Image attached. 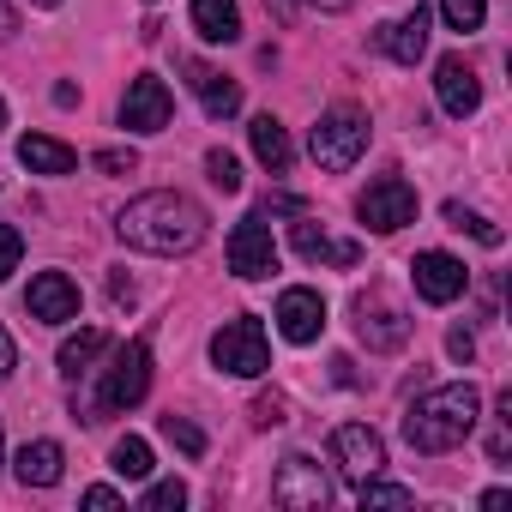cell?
Returning a JSON list of instances; mask_svg holds the SVG:
<instances>
[{
	"instance_id": "29",
	"label": "cell",
	"mask_w": 512,
	"mask_h": 512,
	"mask_svg": "<svg viewBox=\"0 0 512 512\" xmlns=\"http://www.w3.org/2000/svg\"><path fill=\"white\" fill-rule=\"evenodd\" d=\"M163 440H169V446H181L187 458H205V434H199L187 416H163Z\"/></svg>"
},
{
	"instance_id": "30",
	"label": "cell",
	"mask_w": 512,
	"mask_h": 512,
	"mask_svg": "<svg viewBox=\"0 0 512 512\" xmlns=\"http://www.w3.org/2000/svg\"><path fill=\"white\" fill-rule=\"evenodd\" d=\"M181 506H187V488H181L175 476H169V482H151V488H145V512H181Z\"/></svg>"
},
{
	"instance_id": "45",
	"label": "cell",
	"mask_w": 512,
	"mask_h": 512,
	"mask_svg": "<svg viewBox=\"0 0 512 512\" xmlns=\"http://www.w3.org/2000/svg\"><path fill=\"white\" fill-rule=\"evenodd\" d=\"M0 464H7V446H0Z\"/></svg>"
},
{
	"instance_id": "41",
	"label": "cell",
	"mask_w": 512,
	"mask_h": 512,
	"mask_svg": "<svg viewBox=\"0 0 512 512\" xmlns=\"http://www.w3.org/2000/svg\"><path fill=\"white\" fill-rule=\"evenodd\" d=\"M266 7H272V13H278V19H284V25H290V19H296V0H266Z\"/></svg>"
},
{
	"instance_id": "24",
	"label": "cell",
	"mask_w": 512,
	"mask_h": 512,
	"mask_svg": "<svg viewBox=\"0 0 512 512\" xmlns=\"http://www.w3.org/2000/svg\"><path fill=\"white\" fill-rule=\"evenodd\" d=\"M109 470H115L121 482H145V476H151V440L121 434V440H115V452H109Z\"/></svg>"
},
{
	"instance_id": "27",
	"label": "cell",
	"mask_w": 512,
	"mask_h": 512,
	"mask_svg": "<svg viewBox=\"0 0 512 512\" xmlns=\"http://www.w3.org/2000/svg\"><path fill=\"white\" fill-rule=\"evenodd\" d=\"M440 13H446V25L452 31H482V19H488V0H440Z\"/></svg>"
},
{
	"instance_id": "9",
	"label": "cell",
	"mask_w": 512,
	"mask_h": 512,
	"mask_svg": "<svg viewBox=\"0 0 512 512\" xmlns=\"http://www.w3.org/2000/svg\"><path fill=\"white\" fill-rule=\"evenodd\" d=\"M272 500L278 506H296V512H320L332 500V482H326V470L308 452H290L278 464V476H272Z\"/></svg>"
},
{
	"instance_id": "17",
	"label": "cell",
	"mask_w": 512,
	"mask_h": 512,
	"mask_svg": "<svg viewBox=\"0 0 512 512\" xmlns=\"http://www.w3.org/2000/svg\"><path fill=\"white\" fill-rule=\"evenodd\" d=\"M181 73H187V85H193V97H199V109H205L211 121H229V115L241 109V85H235V79H223L217 67H205V61H187Z\"/></svg>"
},
{
	"instance_id": "31",
	"label": "cell",
	"mask_w": 512,
	"mask_h": 512,
	"mask_svg": "<svg viewBox=\"0 0 512 512\" xmlns=\"http://www.w3.org/2000/svg\"><path fill=\"white\" fill-rule=\"evenodd\" d=\"M19 260H25V235H19L13 223H0V284L19 272Z\"/></svg>"
},
{
	"instance_id": "4",
	"label": "cell",
	"mask_w": 512,
	"mask_h": 512,
	"mask_svg": "<svg viewBox=\"0 0 512 512\" xmlns=\"http://www.w3.org/2000/svg\"><path fill=\"white\" fill-rule=\"evenodd\" d=\"M211 362H217V374H235V380H260V374L272 368V344H266V326L253 320V314H235V320H223V326H217V338H211Z\"/></svg>"
},
{
	"instance_id": "43",
	"label": "cell",
	"mask_w": 512,
	"mask_h": 512,
	"mask_svg": "<svg viewBox=\"0 0 512 512\" xmlns=\"http://www.w3.org/2000/svg\"><path fill=\"white\" fill-rule=\"evenodd\" d=\"M31 7H61V0H31Z\"/></svg>"
},
{
	"instance_id": "18",
	"label": "cell",
	"mask_w": 512,
	"mask_h": 512,
	"mask_svg": "<svg viewBox=\"0 0 512 512\" xmlns=\"http://www.w3.org/2000/svg\"><path fill=\"white\" fill-rule=\"evenodd\" d=\"M374 49L392 55L398 67H416L422 49H428V7H416V13L398 19V25H380V31H374Z\"/></svg>"
},
{
	"instance_id": "34",
	"label": "cell",
	"mask_w": 512,
	"mask_h": 512,
	"mask_svg": "<svg viewBox=\"0 0 512 512\" xmlns=\"http://www.w3.org/2000/svg\"><path fill=\"white\" fill-rule=\"evenodd\" d=\"M272 211H284V217H302L308 205H302L296 193H266V205H260V217H272Z\"/></svg>"
},
{
	"instance_id": "22",
	"label": "cell",
	"mask_w": 512,
	"mask_h": 512,
	"mask_svg": "<svg viewBox=\"0 0 512 512\" xmlns=\"http://www.w3.org/2000/svg\"><path fill=\"white\" fill-rule=\"evenodd\" d=\"M193 31L205 37V43H235L241 37V7L235 0H193Z\"/></svg>"
},
{
	"instance_id": "10",
	"label": "cell",
	"mask_w": 512,
	"mask_h": 512,
	"mask_svg": "<svg viewBox=\"0 0 512 512\" xmlns=\"http://www.w3.org/2000/svg\"><path fill=\"white\" fill-rule=\"evenodd\" d=\"M332 458H338L344 482L356 488V482H368V476H380V470H386V440H380L368 422H344V428L332 434Z\"/></svg>"
},
{
	"instance_id": "28",
	"label": "cell",
	"mask_w": 512,
	"mask_h": 512,
	"mask_svg": "<svg viewBox=\"0 0 512 512\" xmlns=\"http://www.w3.org/2000/svg\"><path fill=\"white\" fill-rule=\"evenodd\" d=\"M205 181H211L217 193H241V163H235L229 151H205Z\"/></svg>"
},
{
	"instance_id": "35",
	"label": "cell",
	"mask_w": 512,
	"mask_h": 512,
	"mask_svg": "<svg viewBox=\"0 0 512 512\" xmlns=\"http://www.w3.org/2000/svg\"><path fill=\"white\" fill-rule=\"evenodd\" d=\"M446 356H452V362H470V356H476V338H470L464 326H452V332H446Z\"/></svg>"
},
{
	"instance_id": "11",
	"label": "cell",
	"mask_w": 512,
	"mask_h": 512,
	"mask_svg": "<svg viewBox=\"0 0 512 512\" xmlns=\"http://www.w3.org/2000/svg\"><path fill=\"white\" fill-rule=\"evenodd\" d=\"M169 115H175L169 85H163L157 73H139V79L127 85V97H121V127H127V133H163Z\"/></svg>"
},
{
	"instance_id": "25",
	"label": "cell",
	"mask_w": 512,
	"mask_h": 512,
	"mask_svg": "<svg viewBox=\"0 0 512 512\" xmlns=\"http://www.w3.org/2000/svg\"><path fill=\"white\" fill-rule=\"evenodd\" d=\"M446 223H452V229H464V235H476L482 247H500V241H506V235H500V229H494L482 211H470V205H458V199L446 205Z\"/></svg>"
},
{
	"instance_id": "38",
	"label": "cell",
	"mask_w": 512,
	"mask_h": 512,
	"mask_svg": "<svg viewBox=\"0 0 512 512\" xmlns=\"http://www.w3.org/2000/svg\"><path fill=\"white\" fill-rule=\"evenodd\" d=\"M7 37H19V13L7 7V0H0V43H7Z\"/></svg>"
},
{
	"instance_id": "39",
	"label": "cell",
	"mask_w": 512,
	"mask_h": 512,
	"mask_svg": "<svg viewBox=\"0 0 512 512\" xmlns=\"http://www.w3.org/2000/svg\"><path fill=\"white\" fill-rule=\"evenodd\" d=\"M506 452H512V434H506V428H494V440H488V458H494V464H500V458H506Z\"/></svg>"
},
{
	"instance_id": "23",
	"label": "cell",
	"mask_w": 512,
	"mask_h": 512,
	"mask_svg": "<svg viewBox=\"0 0 512 512\" xmlns=\"http://www.w3.org/2000/svg\"><path fill=\"white\" fill-rule=\"evenodd\" d=\"M103 350H109V332H97V326H91V332H73V338L61 344V374H67V380L91 374V362H97Z\"/></svg>"
},
{
	"instance_id": "1",
	"label": "cell",
	"mask_w": 512,
	"mask_h": 512,
	"mask_svg": "<svg viewBox=\"0 0 512 512\" xmlns=\"http://www.w3.org/2000/svg\"><path fill=\"white\" fill-rule=\"evenodd\" d=\"M205 229H211L205 205H193L187 193H169V187L139 193V199L115 217V235H121L127 247H139V253H193V247L205 241Z\"/></svg>"
},
{
	"instance_id": "40",
	"label": "cell",
	"mask_w": 512,
	"mask_h": 512,
	"mask_svg": "<svg viewBox=\"0 0 512 512\" xmlns=\"http://www.w3.org/2000/svg\"><path fill=\"white\" fill-rule=\"evenodd\" d=\"M55 103H61V109H73V103H79V85H67V79H61V85H55Z\"/></svg>"
},
{
	"instance_id": "20",
	"label": "cell",
	"mask_w": 512,
	"mask_h": 512,
	"mask_svg": "<svg viewBox=\"0 0 512 512\" xmlns=\"http://www.w3.org/2000/svg\"><path fill=\"white\" fill-rule=\"evenodd\" d=\"M247 139H253V157H260L272 175H290V163H296V145H290V133H284V121H272V115H260L247 127Z\"/></svg>"
},
{
	"instance_id": "15",
	"label": "cell",
	"mask_w": 512,
	"mask_h": 512,
	"mask_svg": "<svg viewBox=\"0 0 512 512\" xmlns=\"http://www.w3.org/2000/svg\"><path fill=\"white\" fill-rule=\"evenodd\" d=\"M25 308H31V320H43V326H67V320H79V284H73L67 272H37Z\"/></svg>"
},
{
	"instance_id": "19",
	"label": "cell",
	"mask_w": 512,
	"mask_h": 512,
	"mask_svg": "<svg viewBox=\"0 0 512 512\" xmlns=\"http://www.w3.org/2000/svg\"><path fill=\"white\" fill-rule=\"evenodd\" d=\"M61 470H67V452H61L55 440H31V446L13 458V476H19L25 488H55Z\"/></svg>"
},
{
	"instance_id": "8",
	"label": "cell",
	"mask_w": 512,
	"mask_h": 512,
	"mask_svg": "<svg viewBox=\"0 0 512 512\" xmlns=\"http://www.w3.org/2000/svg\"><path fill=\"white\" fill-rule=\"evenodd\" d=\"M229 272L247 278V284H260V278L278 272V241H272V229H266L260 211L241 217V223L229 229Z\"/></svg>"
},
{
	"instance_id": "44",
	"label": "cell",
	"mask_w": 512,
	"mask_h": 512,
	"mask_svg": "<svg viewBox=\"0 0 512 512\" xmlns=\"http://www.w3.org/2000/svg\"><path fill=\"white\" fill-rule=\"evenodd\" d=\"M0 127H7V103H0Z\"/></svg>"
},
{
	"instance_id": "3",
	"label": "cell",
	"mask_w": 512,
	"mask_h": 512,
	"mask_svg": "<svg viewBox=\"0 0 512 512\" xmlns=\"http://www.w3.org/2000/svg\"><path fill=\"white\" fill-rule=\"evenodd\" d=\"M308 151H314V163H320V169H332V175L356 169V157L368 151V115H362L356 103L326 109V115L314 121V133H308Z\"/></svg>"
},
{
	"instance_id": "6",
	"label": "cell",
	"mask_w": 512,
	"mask_h": 512,
	"mask_svg": "<svg viewBox=\"0 0 512 512\" xmlns=\"http://www.w3.org/2000/svg\"><path fill=\"white\" fill-rule=\"evenodd\" d=\"M356 338H362L374 356L404 350V344H410V314H404L386 290H362V296H356Z\"/></svg>"
},
{
	"instance_id": "33",
	"label": "cell",
	"mask_w": 512,
	"mask_h": 512,
	"mask_svg": "<svg viewBox=\"0 0 512 512\" xmlns=\"http://www.w3.org/2000/svg\"><path fill=\"white\" fill-rule=\"evenodd\" d=\"M97 169H103V175H133V169H139V151H121V145H115V151H97Z\"/></svg>"
},
{
	"instance_id": "13",
	"label": "cell",
	"mask_w": 512,
	"mask_h": 512,
	"mask_svg": "<svg viewBox=\"0 0 512 512\" xmlns=\"http://www.w3.org/2000/svg\"><path fill=\"white\" fill-rule=\"evenodd\" d=\"M290 241H296V253H302L308 266H356V260H362V247H356L350 235H332V229L314 223L308 211L290 223Z\"/></svg>"
},
{
	"instance_id": "7",
	"label": "cell",
	"mask_w": 512,
	"mask_h": 512,
	"mask_svg": "<svg viewBox=\"0 0 512 512\" xmlns=\"http://www.w3.org/2000/svg\"><path fill=\"white\" fill-rule=\"evenodd\" d=\"M151 392V338H133L127 350H115V368L103 374V410L109 416H121V410H133L139 398Z\"/></svg>"
},
{
	"instance_id": "26",
	"label": "cell",
	"mask_w": 512,
	"mask_h": 512,
	"mask_svg": "<svg viewBox=\"0 0 512 512\" xmlns=\"http://www.w3.org/2000/svg\"><path fill=\"white\" fill-rule=\"evenodd\" d=\"M356 500H362V512H368V506H410L416 494H410L404 482H380V476H368V482H356Z\"/></svg>"
},
{
	"instance_id": "16",
	"label": "cell",
	"mask_w": 512,
	"mask_h": 512,
	"mask_svg": "<svg viewBox=\"0 0 512 512\" xmlns=\"http://www.w3.org/2000/svg\"><path fill=\"white\" fill-rule=\"evenodd\" d=\"M434 91H440V109L458 115V121L482 109V85H476V73H470L464 55H446V61L434 67Z\"/></svg>"
},
{
	"instance_id": "36",
	"label": "cell",
	"mask_w": 512,
	"mask_h": 512,
	"mask_svg": "<svg viewBox=\"0 0 512 512\" xmlns=\"http://www.w3.org/2000/svg\"><path fill=\"white\" fill-rule=\"evenodd\" d=\"M85 506H97V512H109V506H121V494L97 482V488H85Z\"/></svg>"
},
{
	"instance_id": "2",
	"label": "cell",
	"mask_w": 512,
	"mask_h": 512,
	"mask_svg": "<svg viewBox=\"0 0 512 512\" xmlns=\"http://www.w3.org/2000/svg\"><path fill=\"white\" fill-rule=\"evenodd\" d=\"M476 416H482V392L470 386V380H458V386H434L428 398H416L410 404V416H404V440H410V452H452V446H464L470 434H476Z\"/></svg>"
},
{
	"instance_id": "5",
	"label": "cell",
	"mask_w": 512,
	"mask_h": 512,
	"mask_svg": "<svg viewBox=\"0 0 512 512\" xmlns=\"http://www.w3.org/2000/svg\"><path fill=\"white\" fill-rule=\"evenodd\" d=\"M356 217H362L374 235H398L404 223H416V187H410L404 175H380V181L362 187Z\"/></svg>"
},
{
	"instance_id": "42",
	"label": "cell",
	"mask_w": 512,
	"mask_h": 512,
	"mask_svg": "<svg viewBox=\"0 0 512 512\" xmlns=\"http://www.w3.org/2000/svg\"><path fill=\"white\" fill-rule=\"evenodd\" d=\"M308 7H320V13H344V7H356V0H308Z\"/></svg>"
},
{
	"instance_id": "32",
	"label": "cell",
	"mask_w": 512,
	"mask_h": 512,
	"mask_svg": "<svg viewBox=\"0 0 512 512\" xmlns=\"http://www.w3.org/2000/svg\"><path fill=\"white\" fill-rule=\"evenodd\" d=\"M290 422V404L278 398V392H260L253 398V428H284Z\"/></svg>"
},
{
	"instance_id": "21",
	"label": "cell",
	"mask_w": 512,
	"mask_h": 512,
	"mask_svg": "<svg viewBox=\"0 0 512 512\" xmlns=\"http://www.w3.org/2000/svg\"><path fill=\"white\" fill-rule=\"evenodd\" d=\"M19 163L31 169V175H73V145H61V139H49V133H25L19 139Z\"/></svg>"
},
{
	"instance_id": "37",
	"label": "cell",
	"mask_w": 512,
	"mask_h": 512,
	"mask_svg": "<svg viewBox=\"0 0 512 512\" xmlns=\"http://www.w3.org/2000/svg\"><path fill=\"white\" fill-rule=\"evenodd\" d=\"M19 368V350H13V338H7V326H0V380H7Z\"/></svg>"
},
{
	"instance_id": "14",
	"label": "cell",
	"mask_w": 512,
	"mask_h": 512,
	"mask_svg": "<svg viewBox=\"0 0 512 512\" xmlns=\"http://www.w3.org/2000/svg\"><path fill=\"white\" fill-rule=\"evenodd\" d=\"M278 332H284V344H314L320 332H326V302H320V290H308V284H296V290H284L278 296Z\"/></svg>"
},
{
	"instance_id": "12",
	"label": "cell",
	"mask_w": 512,
	"mask_h": 512,
	"mask_svg": "<svg viewBox=\"0 0 512 512\" xmlns=\"http://www.w3.org/2000/svg\"><path fill=\"white\" fill-rule=\"evenodd\" d=\"M410 278H416V296H422V302H434V308H446V302H458V296L470 290V272H464V260H452V253H440V247L416 253Z\"/></svg>"
}]
</instances>
